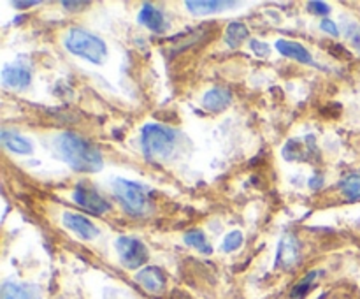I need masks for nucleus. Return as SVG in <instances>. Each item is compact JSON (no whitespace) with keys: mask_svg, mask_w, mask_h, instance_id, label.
<instances>
[{"mask_svg":"<svg viewBox=\"0 0 360 299\" xmlns=\"http://www.w3.org/2000/svg\"><path fill=\"white\" fill-rule=\"evenodd\" d=\"M322 185H323V178H322V176H315V178L309 179V189L319 190Z\"/></svg>","mask_w":360,"mask_h":299,"instance_id":"26","label":"nucleus"},{"mask_svg":"<svg viewBox=\"0 0 360 299\" xmlns=\"http://www.w3.org/2000/svg\"><path fill=\"white\" fill-rule=\"evenodd\" d=\"M2 143L7 150L14 151V153H21V155L32 153V144L28 143L25 137L18 136V134H14V132L2 130Z\"/></svg>","mask_w":360,"mask_h":299,"instance_id":"15","label":"nucleus"},{"mask_svg":"<svg viewBox=\"0 0 360 299\" xmlns=\"http://www.w3.org/2000/svg\"><path fill=\"white\" fill-rule=\"evenodd\" d=\"M116 250H118L120 260L123 262V266H127L129 269L141 267L148 260V248L136 238L122 236L116 241Z\"/></svg>","mask_w":360,"mask_h":299,"instance_id":"5","label":"nucleus"},{"mask_svg":"<svg viewBox=\"0 0 360 299\" xmlns=\"http://www.w3.org/2000/svg\"><path fill=\"white\" fill-rule=\"evenodd\" d=\"M72 197L81 208H84V210L90 211V213L104 215L111 210V206H109L108 201H105L104 197L97 192V190L91 189V186H88V185H84V183H81V185H77L76 189H74Z\"/></svg>","mask_w":360,"mask_h":299,"instance_id":"6","label":"nucleus"},{"mask_svg":"<svg viewBox=\"0 0 360 299\" xmlns=\"http://www.w3.org/2000/svg\"><path fill=\"white\" fill-rule=\"evenodd\" d=\"M243 239H245V238H243L241 231H232L231 234L225 236L221 248H224L225 252H234V250H238L239 246L243 245Z\"/></svg>","mask_w":360,"mask_h":299,"instance_id":"21","label":"nucleus"},{"mask_svg":"<svg viewBox=\"0 0 360 299\" xmlns=\"http://www.w3.org/2000/svg\"><path fill=\"white\" fill-rule=\"evenodd\" d=\"M320 28H322L323 32H327V34L334 35V37H336V35L340 34V30H338L336 23H334V21H330V20H323L322 25H320Z\"/></svg>","mask_w":360,"mask_h":299,"instance_id":"24","label":"nucleus"},{"mask_svg":"<svg viewBox=\"0 0 360 299\" xmlns=\"http://www.w3.org/2000/svg\"><path fill=\"white\" fill-rule=\"evenodd\" d=\"M252 49L257 56H267L269 55V46L264 44L260 41H252Z\"/></svg>","mask_w":360,"mask_h":299,"instance_id":"22","label":"nucleus"},{"mask_svg":"<svg viewBox=\"0 0 360 299\" xmlns=\"http://www.w3.org/2000/svg\"><path fill=\"white\" fill-rule=\"evenodd\" d=\"M341 193L348 201H360V171L348 174L343 182L340 183Z\"/></svg>","mask_w":360,"mask_h":299,"instance_id":"17","label":"nucleus"},{"mask_svg":"<svg viewBox=\"0 0 360 299\" xmlns=\"http://www.w3.org/2000/svg\"><path fill=\"white\" fill-rule=\"evenodd\" d=\"M62 6L67 7L69 11H81L90 6V2H63Z\"/></svg>","mask_w":360,"mask_h":299,"instance_id":"25","label":"nucleus"},{"mask_svg":"<svg viewBox=\"0 0 360 299\" xmlns=\"http://www.w3.org/2000/svg\"><path fill=\"white\" fill-rule=\"evenodd\" d=\"M301 259V245L294 236H285L281 239L280 250H278V260L276 266L283 267V269H290L292 266L299 262Z\"/></svg>","mask_w":360,"mask_h":299,"instance_id":"8","label":"nucleus"},{"mask_svg":"<svg viewBox=\"0 0 360 299\" xmlns=\"http://www.w3.org/2000/svg\"><path fill=\"white\" fill-rule=\"evenodd\" d=\"M141 143L150 157H167L174 150L176 136L172 130L162 125H148L144 127Z\"/></svg>","mask_w":360,"mask_h":299,"instance_id":"3","label":"nucleus"},{"mask_svg":"<svg viewBox=\"0 0 360 299\" xmlns=\"http://www.w3.org/2000/svg\"><path fill=\"white\" fill-rule=\"evenodd\" d=\"M2 299H39V292L27 285L18 284H4Z\"/></svg>","mask_w":360,"mask_h":299,"instance_id":"14","label":"nucleus"},{"mask_svg":"<svg viewBox=\"0 0 360 299\" xmlns=\"http://www.w3.org/2000/svg\"><path fill=\"white\" fill-rule=\"evenodd\" d=\"M62 222L70 232H74L76 236H79L81 239H94L98 236V229L95 227L94 222L88 220L86 217H83V215H79V213L65 211L62 217Z\"/></svg>","mask_w":360,"mask_h":299,"instance_id":"7","label":"nucleus"},{"mask_svg":"<svg viewBox=\"0 0 360 299\" xmlns=\"http://www.w3.org/2000/svg\"><path fill=\"white\" fill-rule=\"evenodd\" d=\"M316 274H319V273H316V271H313V273L306 274L304 280L299 281V284L295 285L294 288H292L290 299H302V298H304V295L309 292V288H311V285H313V281H315Z\"/></svg>","mask_w":360,"mask_h":299,"instance_id":"20","label":"nucleus"},{"mask_svg":"<svg viewBox=\"0 0 360 299\" xmlns=\"http://www.w3.org/2000/svg\"><path fill=\"white\" fill-rule=\"evenodd\" d=\"M238 6L236 2H186V7L192 11L193 14H210L221 11L224 7H234Z\"/></svg>","mask_w":360,"mask_h":299,"instance_id":"18","label":"nucleus"},{"mask_svg":"<svg viewBox=\"0 0 360 299\" xmlns=\"http://www.w3.org/2000/svg\"><path fill=\"white\" fill-rule=\"evenodd\" d=\"M37 2H14V7H32Z\"/></svg>","mask_w":360,"mask_h":299,"instance_id":"27","label":"nucleus"},{"mask_svg":"<svg viewBox=\"0 0 360 299\" xmlns=\"http://www.w3.org/2000/svg\"><path fill=\"white\" fill-rule=\"evenodd\" d=\"M112 189H115L118 201L123 204V208H125L129 213L143 215L144 211H146V193H144V190L141 189L137 183L127 182V179H116V182L112 183Z\"/></svg>","mask_w":360,"mask_h":299,"instance_id":"4","label":"nucleus"},{"mask_svg":"<svg viewBox=\"0 0 360 299\" xmlns=\"http://www.w3.org/2000/svg\"><path fill=\"white\" fill-rule=\"evenodd\" d=\"M136 280L143 285L144 291L151 292V294H160V292L165 291V285H167L165 274L158 267H144L136 274Z\"/></svg>","mask_w":360,"mask_h":299,"instance_id":"9","label":"nucleus"},{"mask_svg":"<svg viewBox=\"0 0 360 299\" xmlns=\"http://www.w3.org/2000/svg\"><path fill=\"white\" fill-rule=\"evenodd\" d=\"M4 84L9 88H25L30 81V72L23 67H6L2 72Z\"/></svg>","mask_w":360,"mask_h":299,"instance_id":"13","label":"nucleus"},{"mask_svg":"<svg viewBox=\"0 0 360 299\" xmlns=\"http://www.w3.org/2000/svg\"><path fill=\"white\" fill-rule=\"evenodd\" d=\"M202 104L210 111H221V109H225L231 104V94L224 90V88H213V90H210L204 95Z\"/></svg>","mask_w":360,"mask_h":299,"instance_id":"12","label":"nucleus"},{"mask_svg":"<svg viewBox=\"0 0 360 299\" xmlns=\"http://www.w3.org/2000/svg\"><path fill=\"white\" fill-rule=\"evenodd\" d=\"M185 241H186V245H190L192 248L199 250L200 253H211V246H210V243H207L206 234H204L202 231H197L195 229V231L186 232Z\"/></svg>","mask_w":360,"mask_h":299,"instance_id":"19","label":"nucleus"},{"mask_svg":"<svg viewBox=\"0 0 360 299\" xmlns=\"http://www.w3.org/2000/svg\"><path fill=\"white\" fill-rule=\"evenodd\" d=\"M65 48L74 55L94 63H102L108 55V49L102 39L83 28H70L65 35Z\"/></svg>","mask_w":360,"mask_h":299,"instance_id":"2","label":"nucleus"},{"mask_svg":"<svg viewBox=\"0 0 360 299\" xmlns=\"http://www.w3.org/2000/svg\"><path fill=\"white\" fill-rule=\"evenodd\" d=\"M56 153L62 160L79 172H97L102 167V157L88 141L76 134H60L55 139Z\"/></svg>","mask_w":360,"mask_h":299,"instance_id":"1","label":"nucleus"},{"mask_svg":"<svg viewBox=\"0 0 360 299\" xmlns=\"http://www.w3.org/2000/svg\"><path fill=\"white\" fill-rule=\"evenodd\" d=\"M248 37V28H246L245 23L241 21H234L227 27V32H225V41L231 48H238L245 42V39Z\"/></svg>","mask_w":360,"mask_h":299,"instance_id":"16","label":"nucleus"},{"mask_svg":"<svg viewBox=\"0 0 360 299\" xmlns=\"http://www.w3.org/2000/svg\"><path fill=\"white\" fill-rule=\"evenodd\" d=\"M276 48L281 55L290 56V58L297 60L301 63H313L311 55H309L308 49L304 46H301L299 42H292V41H278Z\"/></svg>","mask_w":360,"mask_h":299,"instance_id":"10","label":"nucleus"},{"mask_svg":"<svg viewBox=\"0 0 360 299\" xmlns=\"http://www.w3.org/2000/svg\"><path fill=\"white\" fill-rule=\"evenodd\" d=\"M308 9L313 11V13H316V14H329L330 13L329 6H327V4H322V2H309Z\"/></svg>","mask_w":360,"mask_h":299,"instance_id":"23","label":"nucleus"},{"mask_svg":"<svg viewBox=\"0 0 360 299\" xmlns=\"http://www.w3.org/2000/svg\"><path fill=\"white\" fill-rule=\"evenodd\" d=\"M139 23L146 25L153 32H162L165 28V20L162 16V13L158 9H155L153 6H150V4H144L143 9H141Z\"/></svg>","mask_w":360,"mask_h":299,"instance_id":"11","label":"nucleus"}]
</instances>
